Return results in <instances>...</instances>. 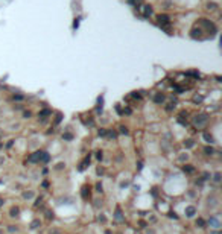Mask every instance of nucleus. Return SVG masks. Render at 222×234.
Wrapping results in <instances>:
<instances>
[{"mask_svg":"<svg viewBox=\"0 0 222 234\" xmlns=\"http://www.w3.org/2000/svg\"><path fill=\"white\" fill-rule=\"evenodd\" d=\"M50 114V110H43L40 113V117H46V116H49Z\"/></svg>","mask_w":222,"mask_h":234,"instance_id":"obj_18","label":"nucleus"},{"mask_svg":"<svg viewBox=\"0 0 222 234\" xmlns=\"http://www.w3.org/2000/svg\"><path fill=\"white\" fill-rule=\"evenodd\" d=\"M213 181H215V183H221V172H216V173H215Z\"/></svg>","mask_w":222,"mask_h":234,"instance_id":"obj_15","label":"nucleus"},{"mask_svg":"<svg viewBox=\"0 0 222 234\" xmlns=\"http://www.w3.org/2000/svg\"><path fill=\"white\" fill-rule=\"evenodd\" d=\"M208 122V117L205 116V114H199V116H196L193 119V125L195 126H198V128H201V126H204L205 123Z\"/></svg>","mask_w":222,"mask_h":234,"instance_id":"obj_2","label":"nucleus"},{"mask_svg":"<svg viewBox=\"0 0 222 234\" xmlns=\"http://www.w3.org/2000/svg\"><path fill=\"white\" fill-rule=\"evenodd\" d=\"M157 20H158V23H160L161 26H167L169 23H171V21H169V17H167V15H158Z\"/></svg>","mask_w":222,"mask_h":234,"instance_id":"obj_6","label":"nucleus"},{"mask_svg":"<svg viewBox=\"0 0 222 234\" xmlns=\"http://www.w3.org/2000/svg\"><path fill=\"white\" fill-rule=\"evenodd\" d=\"M64 138H66V140H72V138H73V135H72V134H68V132H67V134H64Z\"/></svg>","mask_w":222,"mask_h":234,"instance_id":"obj_24","label":"nucleus"},{"mask_svg":"<svg viewBox=\"0 0 222 234\" xmlns=\"http://www.w3.org/2000/svg\"><path fill=\"white\" fill-rule=\"evenodd\" d=\"M3 161H5V158H2V157H0V164H2Z\"/></svg>","mask_w":222,"mask_h":234,"instance_id":"obj_32","label":"nucleus"},{"mask_svg":"<svg viewBox=\"0 0 222 234\" xmlns=\"http://www.w3.org/2000/svg\"><path fill=\"white\" fill-rule=\"evenodd\" d=\"M219 207V198L218 196H210V198L207 199V208L210 210H215Z\"/></svg>","mask_w":222,"mask_h":234,"instance_id":"obj_3","label":"nucleus"},{"mask_svg":"<svg viewBox=\"0 0 222 234\" xmlns=\"http://www.w3.org/2000/svg\"><path fill=\"white\" fill-rule=\"evenodd\" d=\"M208 223H210V227H211V228H216V230H219V228H221V220H219V217H218V216L210 217Z\"/></svg>","mask_w":222,"mask_h":234,"instance_id":"obj_4","label":"nucleus"},{"mask_svg":"<svg viewBox=\"0 0 222 234\" xmlns=\"http://www.w3.org/2000/svg\"><path fill=\"white\" fill-rule=\"evenodd\" d=\"M204 152L207 154V155H213V154H215V149L211 147V146H205V147H204Z\"/></svg>","mask_w":222,"mask_h":234,"instance_id":"obj_12","label":"nucleus"},{"mask_svg":"<svg viewBox=\"0 0 222 234\" xmlns=\"http://www.w3.org/2000/svg\"><path fill=\"white\" fill-rule=\"evenodd\" d=\"M2 204H3V201H2V199H0V207H2Z\"/></svg>","mask_w":222,"mask_h":234,"instance_id":"obj_33","label":"nucleus"},{"mask_svg":"<svg viewBox=\"0 0 222 234\" xmlns=\"http://www.w3.org/2000/svg\"><path fill=\"white\" fill-rule=\"evenodd\" d=\"M143 8H145V11H143V15H145V17H148V15H151V14H152L151 6H143Z\"/></svg>","mask_w":222,"mask_h":234,"instance_id":"obj_13","label":"nucleus"},{"mask_svg":"<svg viewBox=\"0 0 222 234\" xmlns=\"http://www.w3.org/2000/svg\"><path fill=\"white\" fill-rule=\"evenodd\" d=\"M116 220H122V213H120V210L117 208V210H116Z\"/></svg>","mask_w":222,"mask_h":234,"instance_id":"obj_17","label":"nucleus"},{"mask_svg":"<svg viewBox=\"0 0 222 234\" xmlns=\"http://www.w3.org/2000/svg\"><path fill=\"white\" fill-rule=\"evenodd\" d=\"M120 132H122V134H128V129H126L125 126H120Z\"/></svg>","mask_w":222,"mask_h":234,"instance_id":"obj_23","label":"nucleus"},{"mask_svg":"<svg viewBox=\"0 0 222 234\" xmlns=\"http://www.w3.org/2000/svg\"><path fill=\"white\" fill-rule=\"evenodd\" d=\"M154 100H155L157 103H163V102H164V96H163V94H155Z\"/></svg>","mask_w":222,"mask_h":234,"instance_id":"obj_9","label":"nucleus"},{"mask_svg":"<svg viewBox=\"0 0 222 234\" xmlns=\"http://www.w3.org/2000/svg\"><path fill=\"white\" fill-rule=\"evenodd\" d=\"M184 213H186V216H187V217H193L195 214H196V208H195L193 205H189V207H186Z\"/></svg>","mask_w":222,"mask_h":234,"instance_id":"obj_5","label":"nucleus"},{"mask_svg":"<svg viewBox=\"0 0 222 234\" xmlns=\"http://www.w3.org/2000/svg\"><path fill=\"white\" fill-rule=\"evenodd\" d=\"M172 108H175V105H173V103H169V106H167V110H169V111H171Z\"/></svg>","mask_w":222,"mask_h":234,"instance_id":"obj_30","label":"nucleus"},{"mask_svg":"<svg viewBox=\"0 0 222 234\" xmlns=\"http://www.w3.org/2000/svg\"><path fill=\"white\" fill-rule=\"evenodd\" d=\"M34 196H35V193H34V191H32V190H28V191H23V198H24V199H32V198H34Z\"/></svg>","mask_w":222,"mask_h":234,"instance_id":"obj_7","label":"nucleus"},{"mask_svg":"<svg viewBox=\"0 0 222 234\" xmlns=\"http://www.w3.org/2000/svg\"><path fill=\"white\" fill-rule=\"evenodd\" d=\"M187 160H189V155H187V154H183V155L179 157V161H187Z\"/></svg>","mask_w":222,"mask_h":234,"instance_id":"obj_21","label":"nucleus"},{"mask_svg":"<svg viewBox=\"0 0 222 234\" xmlns=\"http://www.w3.org/2000/svg\"><path fill=\"white\" fill-rule=\"evenodd\" d=\"M49 234H61V231H60V230H50Z\"/></svg>","mask_w":222,"mask_h":234,"instance_id":"obj_25","label":"nucleus"},{"mask_svg":"<svg viewBox=\"0 0 222 234\" xmlns=\"http://www.w3.org/2000/svg\"><path fill=\"white\" fill-rule=\"evenodd\" d=\"M96 189H97V191H102V184H97Z\"/></svg>","mask_w":222,"mask_h":234,"instance_id":"obj_29","label":"nucleus"},{"mask_svg":"<svg viewBox=\"0 0 222 234\" xmlns=\"http://www.w3.org/2000/svg\"><path fill=\"white\" fill-rule=\"evenodd\" d=\"M9 213H11V216H12V217H17V216H18V213H20V208H18V207H12Z\"/></svg>","mask_w":222,"mask_h":234,"instance_id":"obj_10","label":"nucleus"},{"mask_svg":"<svg viewBox=\"0 0 222 234\" xmlns=\"http://www.w3.org/2000/svg\"><path fill=\"white\" fill-rule=\"evenodd\" d=\"M184 146L190 149V147H193V146H195V141H193V140H186V141H184Z\"/></svg>","mask_w":222,"mask_h":234,"instance_id":"obj_14","label":"nucleus"},{"mask_svg":"<svg viewBox=\"0 0 222 234\" xmlns=\"http://www.w3.org/2000/svg\"><path fill=\"white\" fill-rule=\"evenodd\" d=\"M216 8H218V5H216V3H207V9H211V11H213V9H216Z\"/></svg>","mask_w":222,"mask_h":234,"instance_id":"obj_19","label":"nucleus"},{"mask_svg":"<svg viewBox=\"0 0 222 234\" xmlns=\"http://www.w3.org/2000/svg\"><path fill=\"white\" fill-rule=\"evenodd\" d=\"M202 99H204L202 96H195V97H193V102H196V103H198V102H202Z\"/></svg>","mask_w":222,"mask_h":234,"instance_id":"obj_20","label":"nucleus"},{"mask_svg":"<svg viewBox=\"0 0 222 234\" xmlns=\"http://www.w3.org/2000/svg\"><path fill=\"white\" fill-rule=\"evenodd\" d=\"M204 225H205L204 219H196V227H199V228H204Z\"/></svg>","mask_w":222,"mask_h":234,"instance_id":"obj_16","label":"nucleus"},{"mask_svg":"<svg viewBox=\"0 0 222 234\" xmlns=\"http://www.w3.org/2000/svg\"><path fill=\"white\" fill-rule=\"evenodd\" d=\"M24 117H26V119H29V117H30V111H24Z\"/></svg>","mask_w":222,"mask_h":234,"instance_id":"obj_28","label":"nucleus"},{"mask_svg":"<svg viewBox=\"0 0 222 234\" xmlns=\"http://www.w3.org/2000/svg\"><path fill=\"white\" fill-rule=\"evenodd\" d=\"M41 225V222H40V219H35V220H32L30 222V230H37Z\"/></svg>","mask_w":222,"mask_h":234,"instance_id":"obj_8","label":"nucleus"},{"mask_svg":"<svg viewBox=\"0 0 222 234\" xmlns=\"http://www.w3.org/2000/svg\"><path fill=\"white\" fill-rule=\"evenodd\" d=\"M184 170H186V172H193V167L192 166H184Z\"/></svg>","mask_w":222,"mask_h":234,"instance_id":"obj_22","label":"nucleus"},{"mask_svg":"<svg viewBox=\"0 0 222 234\" xmlns=\"http://www.w3.org/2000/svg\"><path fill=\"white\" fill-rule=\"evenodd\" d=\"M9 231H11V233H14V231H17V228H14V227L11 225V227H9Z\"/></svg>","mask_w":222,"mask_h":234,"instance_id":"obj_31","label":"nucleus"},{"mask_svg":"<svg viewBox=\"0 0 222 234\" xmlns=\"http://www.w3.org/2000/svg\"><path fill=\"white\" fill-rule=\"evenodd\" d=\"M64 166H66V164H64V163H58V164H56V169H62V167H64Z\"/></svg>","mask_w":222,"mask_h":234,"instance_id":"obj_26","label":"nucleus"},{"mask_svg":"<svg viewBox=\"0 0 222 234\" xmlns=\"http://www.w3.org/2000/svg\"><path fill=\"white\" fill-rule=\"evenodd\" d=\"M29 161H30V163H37V161H49V155H47L46 152L38 151V152H35L34 155H30V157H29Z\"/></svg>","mask_w":222,"mask_h":234,"instance_id":"obj_1","label":"nucleus"},{"mask_svg":"<svg viewBox=\"0 0 222 234\" xmlns=\"http://www.w3.org/2000/svg\"><path fill=\"white\" fill-rule=\"evenodd\" d=\"M202 137H204V140L207 141V143H213V141H215V140H213V137H211V135L208 134V132H204V135H202Z\"/></svg>","mask_w":222,"mask_h":234,"instance_id":"obj_11","label":"nucleus"},{"mask_svg":"<svg viewBox=\"0 0 222 234\" xmlns=\"http://www.w3.org/2000/svg\"><path fill=\"white\" fill-rule=\"evenodd\" d=\"M99 135H107V131H105V129H100V131H99Z\"/></svg>","mask_w":222,"mask_h":234,"instance_id":"obj_27","label":"nucleus"}]
</instances>
